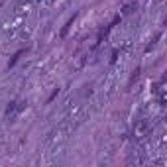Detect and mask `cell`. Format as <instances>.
Wrapping results in <instances>:
<instances>
[{"instance_id": "obj_1", "label": "cell", "mask_w": 167, "mask_h": 167, "mask_svg": "<svg viewBox=\"0 0 167 167\" xmlns=\"http://www.w3.org/2000/svg\"><path fill=\"white\" fill-rule=\"evenodd\" d=\"M26 104L28 102L26 100H12V102H8V106H6V110H4V116H6V120L12 122L16 116L20 114L24 108H26Z\"/></svg>"}, {"instance_id": "obj_10", "label": "cell", "mask_w": 167, "mask_h": 167, "mask_svg": "<svg viewBox=\"0 0 167 167\" xmlns=\"http://www.w3.org/2000/svg\"><path fill=\"white\" fill-rule=\"evenodd\" d=\"M140 71H142V69H140V67H138V69H134V75H132V79H130V85H132L134 81H136V79L140 77Z\"/></svg>"}, {"instance_id": "obj_7", "label": "cell", "mask_w": 167, "mask_h": 167, "mask_svg": "<svg viewBox=\"0 0 167 167\" xmlns=\"http://www.w3.org/2000/svg\"><path fill=\"white\" fill-rule=\"evenodd\" d=\"M159 37H161V31H157V34H155V37L152 40V44H148V45H145V53H149V51L153 49V47H155V44H157V40H159Z\"/></svg>"}, {"instance_id": "obj_3", "label": "cell", "mask_w": 167, "mask_h": 167, "mask_svg": "<svg viewBox=\"0 0 167 167\" xmlns=\"http://www.w3.org/2000/svg\"><path fill=\"white\" fill-rule=\"evenodd\" d=\"M77 16H79V14H73V16H71V18H69V20H67V24H65V26H63V28H61V31H59V37H61V40H65V37H67V34H69V30H71V28H73V24H75V20H77Z\"/></svg>"}, {"instance_id": "obj_5", "label": "cell", "mask_w": 167, "mask_h": 167, "mask_svg": "<svg viewBox=\"0 0 167 167\" xmlns=\"http://www.w3.org/2000/svg\"><path fill=\"white\" fill-rule=\"evenodd\" d=\"M26 51H28V49H20V51H16L14 55H12V59H10V61H8V69H12V67L16 65V63H18V59L22 57V55H24Z\"/></svg>"}, {"instance_id": "obj_9", "label": "cell", "mask_w": 167, "mask_h": 167, "mask_svg": "<svg viewBox=\"0 0 167 167\" xmlns=\"http://www.w3.org/2000/svg\"><path fill=\"white\" fill-rule=\"evenodd\" d=\"M116 59H118V49H114V51L110 53V65H114V63H116Z\"/></svg>"}, {"instance_id": "obj_11", "label": "cell", "mask_w": 167, "mask_h": 167, "mask_svg": "<svg viewBox=\"0 0 167 167\" xmlns=\"http://www.w3.org/2000/svg\"><path fill=\"white\" fill-rule=\"evenodd\" d=\"M57 94H59V89H53V93L49 94V98H47V102H53V98H57Z\"/></svg>"}, {"instance_id": "obj_6", "label": "cell", "mask_w": 167, "mask_h": 167, "mask_svg": "<svg viewBox=\"0 0 167 167\" xmlns=\"http://www.w3.org/2000/svg\"><path fill=\"white\" fill-rule=\"evenodd\" d=\"M110 30H112L110 26H106V28H102V30L98 31V37H96V45H98V44H102V41L106 40V35H108V31H110Z\"/></svg>"}, {"instance_id": "obj_2", "label": "cell", "mask_w": 167, "mask_h": 167, "mask_svg": "<svg viewBox=\"0 0 167 167\" xmlns=\"http://www.w3.org/2000/svg\"><path fill=\"white\" fill-rule=\"evenodd\" d=\"M149 134H152V124L148 120H136V124H134V138L145 140Z\"/></svg>"}, {"instance_id": "obj_4", "label": "cell", "mask_w": 167, "mask_h": 167, "mask_svg": "<svg viewBox=\"0 0 167 167\" xmlns=\"http://www.w3.org/2000/svg\"><path fill=\"white\" fill-rule=\"evenodd\" d=\"M138 10V2H128L122 6V16H128V14H134Z\"/></svg>"}, {"instance_id": "obj_12", "label": "cell", "mask_w": 167, "mask_h": 167, "mask_svg": "<svg viewBox=\"0 0 167 167\" xmlns=\"http://www.w3.org/2000/svg\"><path fill=\"white\" fill-rule=\"evenodd\" d=\"M40 2H41V0H40Z\"/></svg>"}, {"instance_id": "obj_8", "label": "cell", "mask_w": 167, "mask_h": 167, "mask_svg": "<svg viewBox=\"0 0 167 167\" xmlns=\"http://www.w3.org/2000/svg\"><path fill=\"white\" fill-rule=\"evenodd\" d=\"M120 20H122V14H116L114 18H112V22H110L108 26H110V28H114V26H118V24H120Z\"/></svg>"}]
</instances>
